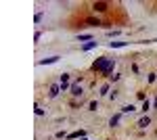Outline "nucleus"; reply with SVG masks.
Here are the masks:
<instances>
[{
  "instance_id": "obj_1",
  "label": "nucleus",
  "mask_w": 157,
  "mask_h": 140,
  "mask_svg": "<svg viewBox=\"0 0 157 140\" xmlns=\"http://www.w3.org/2000/svg\"><path fill=\"white\" fill-rule=\"evenodd\" d=\"M92 69H94V71H103L105 75H109V73H111V69H113V61H109V59H105V56H103V59H99V61L92 65Z\"/></svg>"
},
{
  "instance_id": "obj_2",
  "label": "nucleus",
  "mask_w": 157,
  "mask_h": 140,
  "mask_svg": "<svg viewBox=\"0 0 157 140\" xmlns=\"http://www.w3.org/2000/svg\"><path fill=\"white\" fill-rule=\"evenodd\" d=\"M92 8H94L96 13H105V11L109 8V4H107V2H94V4H92Z\"/></svg>"
},
{
  "instance_id": "obj_3",
  "label": "nucleus",
  "mask_w": 157,
  "mask_h": 140,
  "mask_svg": "<svg viewBox=\"0 0 157 140\" xmlns=\"http://www.w3.org/2000/svg\"><path fill=\"white\" fill-rule=\"evenodd\" d=\"M71 94H74V96H82V88H80V86H71Z\"/></svg>"
},
{
  "instance_id": "obj_4",
  "label": "nucleus",
  "mask_w": 157,
  "mask_h": 140,
  "mask_svg": "<svg viewBox=\"0 0 157 140\" xmlns=\"http://www.w3.org/2000/svg\"><path fill=\"white\" fill-rule=\"evenodd\" d=\"M57 94H59V86H50V92H48V96H50V98H55Z\"/></svg>"
},
{
  "instance_id": "obj_5",
  "label": "nucleus",
  "mask_w": 157,
  "mask_h": 140,
  "mask_svg": "<svg viewBox=\"0 0 157 140\" xmlns=\"http://www.w3.org/2000/svg\"><path fill=\"white\" fill-rule=\"evenodd\" d=\"M149 123H151V119H149V117H143V119L138 121V126H140V128H147Z\"/></svg>"
},
{
  "instance_id": "obj_6",
  "label": "nucleus",
  "mask_w": 157,
  "mask_h": 140,
  "mask_svg": "<svg viewBox=\"0 0 157 140\" xmlns=\"http://www.w3.org/2000/svg\"><path fill=\"white\" fill-rule=\"evenodd\" d=\"M59 61V56H50V59H46V61H40V65H46V63H57Z\"/></svg>"
},
{
  "instance_id": "obj_7",
  "label": "nucleus",
  "mask_w": 157,
  "mask_h": 140,
  "mask_svg": "<svg viewBox=\"0 0 157 140\" xmlns=\"http://www.w3.org/2000/svg\"><path fill=\"white\" fill-rule=\"evenodd\" d=\"M86 23H88V25H101V21H99V19H92V17L86 19Z\"/></svg>"
},
{
  "instance_id": "obj_8",
  "label": "nucleus",
  "mask_w": 157,
  "mask_h": 140,
  "mask_svg": "<svg viewBox=\"0 0 157 140\" xmlns=\"http://www.w3.org/2000/svg\"><path fill=\"white\" fill-rule=\"evenodd\" d=\"M121 111H124V113H132L134 107H132V105H126V107H121Z\"/></svg>"
},
{
  "instance_id": "obj_9",
  "label": "nucleus",
  "mask_w": 157,
  "mask_h": 140,
  "mask_svg": "<svg viewBox=\"0 0 157 140\" xmlns=\"http://www.w3.org/2000/svg\"><path fill=\"white\" fill-rule=\"evenodd\" d=\"M119 121V115H115V117H111V121H109V126H118Z\"/></svg>"
},
{
  "instance_id": "obj_10",
  "label": "nucleus",
  "mask_w": 157,
  "mask_h": 140,
  "mask_svg": "<svg viewBox=\"0 0 157 140\" xmlns=\"http://www.w3.org/2000/svg\"><path fill=\"white\" fill-rule=\"evenodd\" d=\"M78 136H84V132H74V134H69V138H78Z\"/></svg>"
},
{
  "instance_id": "obj_11",
  "label": "nucleus",
  "mask_w": 157,
  "mask_h": 140,
  "mask_svg": "<svg viewBox=\"0 0 157 140\" xmlns=\"http://www.w3.org/2000/svg\"><path fill=\"white\" fill-rule=\"evenodd\" d=\"M99 109V102H90V111H96Z\"/></svg>"
}]
</instances>
